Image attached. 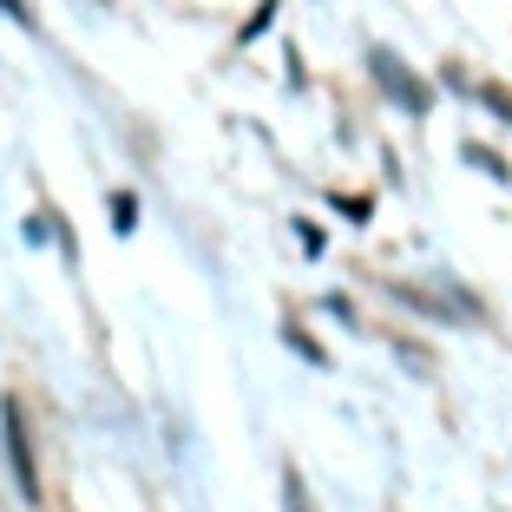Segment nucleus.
I'll return each mask as SVG.
<instances>
[{"label": "nucleus", "instance_id": "obj_1", "mask_svg": "<svg viewBox=\"0 0 512 512\" xmlns=\"http://www.w3.org/2000/svg\"><path fill=\"white\" fill-rule=\"evenodd\" d=\"M368 73H375V79H381V92H394V106H401V112H414V119H421V112L434 106L427 79H414V66H407V60H394L388 46H368Z\"/></svg>", "mask_w": 512, "mask_h": 512}, {"label": "nucleus", "instance_id": "obj_2", "mask_svg": "<svg viewBox=\"0 0 512 512\" xmlns=\"http://www.w3.org/2000/svg\"><path fill=\"white\" fill-rule=\"evenodd\" d=\"M0 440H7V467H14V486L27 499H40V467H33V440H27V414H20V401L7 394L0 401Z\"/></svg>", "mask_w": 512, "mask_h": 512}, {"label": "nucleus", "instance_id": "obj_3", "mask_svg": "<svg viewBox=\"0 0 512 512\" xmlns=\"http://www.w3.org/2000/svg\"><path fill=\"white\" fill-rule=\"evenodd\" d=\"M132 224H138V197H132V191H119V197H112V230L125 237Z\"/></svg>", "mask_w": 512, "mask_h": 512}, {"label": "nucleus", "instance_id": "obj_4", "mask_svg": "<svg viewBox=\"0 0 512 512\" xmlns=\"http://www.w3.org/2000/svg\"><path fill=\"white\" fill-rule=\"evenodd\" d=\"M283 506H289V512H309V486H302V473H296V467L283 473Z\"/></svg>", "mask_w": 512, "mask_h": 512}, {"label": "nucleus", "instance_id": "obj_5", "mask_svg": "<svg viewBox=\"0 0 512 512\" xmlns=\"http://www.w3.org/2000/svg\"><path fill=\"white\" fill-rule=\"evenodd\" d=\"M0 14H14V20H20V27H27V33L40 27V14H33V0H0Z\"/></svg>", "mask_w": 512, "mask_h": 512}, {"label": "nucleus", "instance_id": "obj_6", "mask_svg": "<svg viewBox=\"0 0 512 512\" xmlns=\"http://www.w3.org/2000/svg\"><path fill=\"white\" fill-rule=\"evenodd\" d=\"M283 335H289V342H296V348H302V355H309V362H316V368H322V348H316V342H309V335H302V329H296V322H289V329H283Z\"/></svg>", "mask_w": 512, "mask_h": 512}, {"label": "nucleus", "instance_id": "obj_7", "mask_svg": "<svg viewBox=\"0 0 512 512\" xmlns=\"http://www.w3.org/2000/svg\"><path fill=\"white\" fill-rule=\"evenodd\" d=\"M486 106H493V112H506V119H512V92H499V86H493V92H486Z\"/></svg>", "mask_w": 512, "mask_h": 512}]
</instances>
